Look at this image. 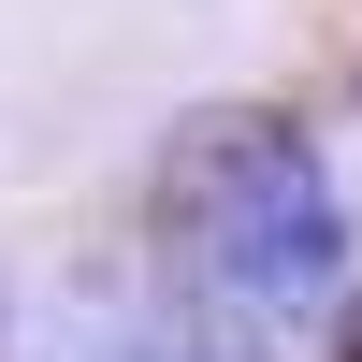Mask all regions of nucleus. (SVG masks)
Masks as SVG:
<instances>
[{
  "label": "nucleus",
  "instance_id": "obj_1",
  "mask_svg": "<svg viewBox=\"0 0 362 362\" xmlns=\"http://www.w3.org/2000/svg\"><path fill=\"white\" fill-rule=\"evenodd\" d=\"M348 276V218H334V174L290 116H189L160 160V290L203 348H276L319 290Z\"/></svg>",
  "mask_w": 362,
  "mask_h": 362
},
{
  "label": "nucleus",
  "instance_id": "obj_2",
  "mask_svg": "<svg viewBox=\"0 0 362 362\" xmlns=\"http://www.w3.org/2000/svg\"><path fill=\"white\" fill-rule=\"evenodd\" d=\"M0 362H15V319H0Z\"/></svg>",
  "mask_w": 362,
  "mask_h": 362
}]
</instances>
